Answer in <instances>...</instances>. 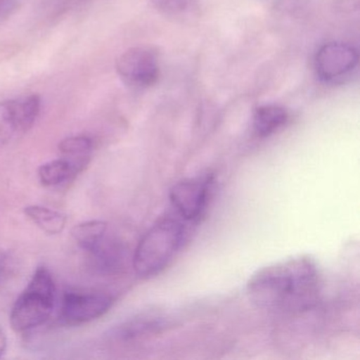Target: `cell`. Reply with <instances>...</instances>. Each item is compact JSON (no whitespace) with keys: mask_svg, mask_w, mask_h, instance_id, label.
<instances>
[{"mask_svg":"<svg viewBox=\"0 0 360 360\" xmlns=\"http://www.w3.org/2000/svg\"><path fill=\"white\" fill-rule=\"evenodd\" d=\"M13 273V261L5 252H0V292L7 286Z\"/></svg>","mask_w":360,"mask_h":360,"instance_id":"17","label":"cell"},{"mask_svg":"<svg viewBox=\"0 0 360 360\" xmlns=\"http://www.w3.org/2000/svg\"><path fill=\"white\" fill-rule=\"evenodd\" d=\"M24 212L39 229L49 235H58L66 227V214L53 208L29 205L25 207Z\"/></svg>","mask_w":360,"mask_h":360,"instance_id":"14","label":"cell"},{"mask_svg":"<svg viewBox=\"0 0 360 360\" xmlns=\"http://www.w3.org/2000/svg\"><path fill=\"white\" fill-rule=\"evenodd\" d=\"M56 285L51 271L37 267L10 313V323L16 333L31 332L43 326L51 317L56 307Z\"/></svg>","mask_w":360,"mask_h":360,"instance_id":"3","label":"cell"},{"mask_svg":"<svg viewBox=\"0 0 360 360\" xmlns=\"http://www.w3.org/2000/svg\"><path fill=\"white\" fill-rule=\"evenodd\" d=\"M115 67L120 77L131 87H151L159 79V56L148 46L130 48L117 58Z\"/></svg>","mask_w":360,"mask_h":360,"instance_id":"7","label":"cell"},{"mask_svg":"<svg viewBox=\"0 0 360 360\" xmlns=\"http://www.w3.org/2000/svg\"><path fill=\"white\" fill-rule=\"evenodd\" d=\"M358 63L357 49L342 41L324 44L314 58L316 73L326 83H334L349 77L357 68Z\"/></svg>","mask_w":360,"mask_h":360,"instance_id":"8","label":"cell"},{"mask_svg":"<svg viewBox=\"0 0 360 360\" xmlns=\"http://www.w3.org/2000/svg\"><path fill=\"white\" fill-rule=\"evenodd\" d=\"M189 226L193 225L185 222L176 214L153 224L134 250L132 266L136 275L148 279L161 274L186 242Z\"/></svg>","mask_w":360,"mask_h":360,"instance_id":"2","label":"cell"},{"mask_svg":"<svg viewBox=\"0 0 360 360\" xmlns=\"http://www.w3.org/2000/svg\"><path fill=\"white\" fill-rule=\"evenodd\" d=\"M15 7V0H0V22L9 15Z\"/></svg>","mask_w":360,"mask_h":360,"instance_id":"18","label":"cell"},{"mask_svg":"<svg viewBox=\"0 0 360 360\" xmlns=\"http://www.w3.org/2000/svg\"><path fill=\"white\" fill-rule=\"evenodd\" d=\"M167 319L159 314L142 313L113 326L107 334L109 342L131 345L151 335L158 334L167 326Z\"/></svg>","mask_w":360,"mask_h":360,"instance_id":"9","label":"cell"},{"mask_svg":"<svg viewBox=\"0 0 360 360\" xmlns=\"http://www.w3.org/2000/svg\"><path fill=\"white\" fill-rule=\"evenodd\" d=\"M111 295L94 290H67L60 300L58 318L64 326L88 323L104 316L112 307Z\"/></svg>","mask_w":360,"mask_h":360,"instance_id":"6","label":"cell"},{"mask_svg":"<svg viewBox=\"0 0 360 360\" xmlns=\"http://www.w3.org/2000/svg\"><path fill=\"white\" fill-rule=\"evenodd\" d=\"M212 185V176L184 179L174 185L169 198L174 214L189 224H197L207 210Z\"/></svg>","mask_w":360,"mask_h":360,"instance_id":"5","label":"cell"},{"mask_svg":"<svg viewBox=\"0 0 360 360\" xmlns=\"http://www.w3.org/2000/svg\"><path fill=\"white\" fill-rule=\"evenodd\" d=\"M155 8L165 15L184 18L199 9L198 0H153Z\"/></svg>","mask_w":360,"mask_h":360,"instance_id":"16","label":"cell"},{"mask_svg":"<svg viewBox=\"0 0 360 360\" xmlns=\"http://www.w3.org/2000/svg\"><path fill=\"white\" fill-rule=\"evenodd\" d=\"M6 349H7V336H6L5 330L0 326V357L4 355Z\"/></svg>","mask_w":360,"mask_h":360,"instance_id":"19","label":"cell"},{"mask_svg":"<svg viewBox=\"0 0 360 360\" xmlns=\"http://www.w3.org/2000/svg\"><path fill=\"white\" fill-rule=\"evenodd\" d=\"M79 174L77 168L65 158L43 164L39 169L41 184L47 187H58L72 181Z\"/></svg>","mask_w":360,"mask_h":360,"instance_id":"13","label":"cell"},{"mask_svg":"<svg viewBox=\"0 0 360 360\" xmlns=\"http://www.w3.org/2000/svg\"><path fill=\"white\" fill-rule=\"evenodd\" d=\"M108 231V223L103 220H90L79 223L71 229L73 240L79 248L89 252L104 239Z\"/></svg>","mask_w":360,"mask_h":360,"instance_id":"15","label":"cell"},{"mask_svg":"<svg viewBox=\"0 0 360 360\" xmlns=\"http://www.w3.org/2000/svg\"><path fill=\"white\" fill-rule=\"evenodd\" d=\"M41 105L37 94L0 102V147L16 142L33 127Z\"/></svg>","mask_w":360,"mask_h":360,"instance_id":"4","label":"cell"},{"mask_svg":"<svg viewBox=\"0 0 360 360\" xmlns=\"http://www.w3.org/2000/svg\"><path fill=\"white\" fill-rule=\"evenodd\" d=\"M321 284L315 260L309 256H297L257 271L248 280V292L261 309L300 313L315 307Z\"/></svg>","mask_w":360,"mask_h":360,"instance_id":"1","label":"cell"},{"mask_svg":"<svg viewBox=\"0 0 360 360\" xmlns=\"http://www.w3.org/2000/svg\"><path fill=\"white\" fill-rule=\"evenodd\" d=\"M290 119L288 110L276 104L262 105L255 110L252 129L259 138H266L281 129Z\"/></svg>","mask_w":360,"mask_h":360,"instance_id":"11","label":"cell"},{"mask_svg":"<svg viewBox=\"0 0 360 360\" xmlns=\"http://www.w3.org/2000/svg\"><path fill=\"white\" fill-rule=\"evenodd\" d=\"M58 151L62 158L69 160L81 172L87 167L91 159L94 141L87 136H68L60 141Z\"/></svg>","mask_w":360,"mask_h":360,"instance_id":"12","label":"cell"},{"mask_svg":"<svg viewBox=\"0 0 360 360\" xmlns=\"http://www.w3.org/2000/svg\"><path fill=\"white\" fill-rule=\"evenodd\" d=\"M92 265L96 271L106 275H117L123 273L127 266V248L121 240L105 236L104 239L88 252Z\"/></svg>","mask_w":360,"mask_h":360,"instance_id":"10","label":"cell"}]
</instances>
